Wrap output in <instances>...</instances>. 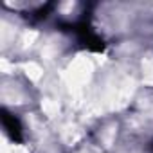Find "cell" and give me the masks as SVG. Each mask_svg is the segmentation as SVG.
I'll return each mask as SVG.
<instances>
[{"instance_id":"cell-3","label":"cell","mask_w":153,"mask_h":153,"mask_svg":"<svg viewBox=\"0 0 153 153\" xmlns=\"http://www.w3.org/2000/svg\"><path fill=\"white\" fill-rule=\"evenodd\" d=\"M149 151L153 153V140H151V144H149Z\"/></svg>"},{"instance_id":"cell-2","label":"cell","mask_w":153,"mask_h":153,"mask_svg":"<svg viewBox=\"0 0 153 153\" xmlns=\"http://www.w3.org/2000/svg\"><path fill=\"white\" fill-rule=\"evenodd\" d=\"M2 124H4L7 135H9L15 142H22V124H20V121H18L15 115H11L7 110H2Z\"/></svg>"},{"instance_id":"cell-1","label":"cell","mask_w":153,"mask_h":153,"mask_svg":"<svg viewBox=\"0 0 153 153\" xmlns=\"http://www.w3.org/2000/svg\"><path fill=\"white\" fill-rule=\"evenodd\" d=\"M65 27H68L76 36H78L79 43H81L83 47H87L88 51H94V52L105 51V42L101 40V36H97V34L90 29V25H88L87 20H83V22H79V24L65 25Z\"/></svg>"}]
</instances>
